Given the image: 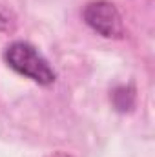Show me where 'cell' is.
Returning a JSON list of instances; mask_svg holds the SVG:
<instances>
[{
	"instance_id": "obj_1",
	"label": "cell",
	"mask_w": 155,
	"mask_h": 157,
	"mask_svg": "<svg viewBox=\"0 0 155 157\" xmlns=\"http://www.w3.org/2000/svg\"><path fill=\"white\" fill-rule=\"evenodd\" d=\"M6 64L18 75L40 86H49L57 80V71L39 49L24 40H15L4 49Z\"/></svg>"
},
{
	"instance_id": "obj_2",
	"label": "cell",
	"mask_w": 155,
	"mask_h": 157,
	"mask_svg": "<svg viewBox=\"0 0 155 157\" xmlns=\"http://www.w3.org/2000/svg\"><path fill=\"white\" fill-rule=\"evenodd\" d=\"M82 17H84V22L104 39L124 37V22L113 2L93 0L84 7Z\"/></svg>"
},
{
	"instance_id": "obj_3",
	"label": "cell",
	"mask_w": 155,
	"mask_h": 157,
	"mask_svg": "<svg viewBox=\"0 0 155 157\" xmlns=\"http://www.w3.org/2000/svg\"><path fill=\"white\" fill-rule=\"evenodd\" d=\"M46 157H73V155H71V154H68V152L57 150V152H51V154H47Z\"/></svg>"
}]
</instances>
